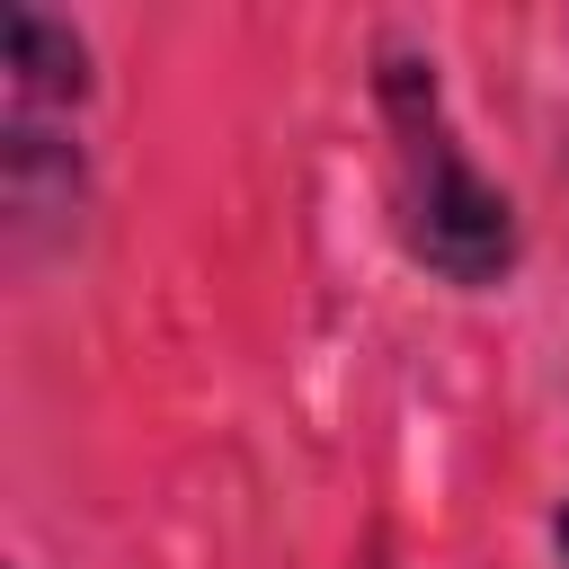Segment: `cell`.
<instances>
[{"mask_svg": "<svg viewBox=\"0 0 569 569\" xmlns=\"http://www.w3.org/2000/svg\"><path fill=\"white\" fill-rule=\"evenodd\" d=\"M373 98H382V124H391V204H400L409 258L427 276H445V284H498L516 267V213L480 178V160L453 142L436 62L382 53Z\"/></svg>", "mask_w": 569, "mask_h": 569, "instance_id": "1", "label": "cell"}, {"mask_svg": "<svg viewBox=\"0 0 569 569\" xmlns=\"http://www.w3.org/2000/svg\"><path fill=\"white\" fill-rule=\"evenodd\" d=\"M9 89H18V107H80L89 98V44L44 9H9Z\"/></svg>", "mask_w": 569, "mask_h": 569, "instance_id": "2", "label": "cell"}, {"mask_svg": "<svg viewBox=\"0 0 569 569\" xmlns=\"http://www.w3.org/2000/svg\"><path fill=\"white\" fill-rule=\"evenodd\" d=\"M551 542H560V560H569V507H560V516H551Z\"/></svg>", "mask_w": 569, "mask_h": 569, "instance_id": "3", "label": "cell"}]
</instances>
